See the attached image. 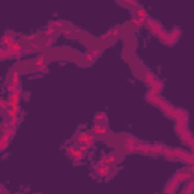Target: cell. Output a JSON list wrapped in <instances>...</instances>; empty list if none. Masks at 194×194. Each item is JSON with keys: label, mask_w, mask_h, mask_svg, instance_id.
<instances>
[{"label": "cell", "mask_w": 194, "mask_h": 194, "mask_svg": "<svg viewBox=\"0 0 194 194\" xmlns=\"http://www.w3.org/2000/svg\"><path fill=\"white\" fill-rule=\"evenodd\" d=\"M108 172H109L108 165H106V167H103V168H100V170H97V173H99V174H102V176H103V174H106Z\"/></svg>", "instance_id": "6da1fadb"}, {"label": "cell", "mask_w": 194, "mask_h": 194, "mask_svg": "<svg viewBox=\"0 0 194 194\" xmlns=\"http://www.w3.org/2000/svg\"><path fill=\"white\" fill-rule=\"evenodd\" d=\"M35 64L38 65V67H41V65L44 64V58H38V59H37V62H35Z\"/></svg>", "instance_id": "7a4b0ae2"}]
</instances>
